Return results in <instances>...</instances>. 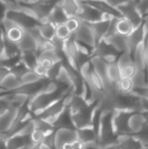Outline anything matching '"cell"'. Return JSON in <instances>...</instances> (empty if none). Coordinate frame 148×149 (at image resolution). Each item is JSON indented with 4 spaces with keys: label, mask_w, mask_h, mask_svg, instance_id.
<instances>
[{
    "label": "cell",
    "mask_w": 148,
    "mask_h": 149,
    "mask_svg": "<svg viewBox=\"0 0 148 149\" xmlns=\"http://www.w3.org/2000/svg\"><path fill=\"white\" fill-rule=\"evenodd\" d=\"M4 17L10 20L16 25L21 27L24 31H29L34 27L38 26L40 24V21L36 17L21 10L17 2V3L6 8Z\"/></svg>",
    "instance_id": "1"
},
{
    "label": "cell",
    "mask_w": 148,
    "mask_h": 149,
    "mask_svg": "<svg viewBox=\"0 0 148 149\" xmlns=\"http://www.w3.org/2000/svg\"><path fill=\"white\" fill-rule=\"evenodd\" d=\"M76 17H78L81 22L92 24V23H95L98 21L106 19L108 17H112L102 13L96 8H94L89 4L79 3V10H78Z\"/></svg>",
    "instance_id": "2"
},
{
    "label": "cell",
    "mask_w": 148,
    "mask_h": 149,
    "mask_svg": "<svg viewBox=\"0 0 148 149\" xmlns=\"http://www.w3.org/2000/svg\"><path fill=\"white\" fill-rule=\"evenodd\" d=\"M133 112L115 110L113 116V130L117 136L132 135L129 127V119Z\"/></svg>",
    "instance_id": "3"
},
{
    "label": "cell",
    "mask_w": 148,
    "mask_h": 149,
    "mask_svg": "<svg viewBox=\"0 0 148 149\" xmlns=\"http://www.w3.org/2000/svg\"><path fill=\"white\" fill-rule=\"evenodd\" d=\"M118 10L122 14L123 17L128 19L134 28L139 27L144 21V17L137 7V3L134 0H131L126 3H123L118 7Z\"/></svg>",
    "instance_id": "4"
},
{
    "label": "cell",
    "mask_w": 148,
    "mask_h": 149,
    "mask_svg": "<svg viewBox=\"0 0 148 149\" xmlns=\"http://www.w3.org/2000/svg\"><path fill=\"white\" fill-rule=\"evenodd\" d=\"M120 52H117L109 43L105 39L99 41L94 47L92 56H97L103 58L107 64H112L117 62V59L120 56ZM91 56V57H92Z\"/></svg>",
    "instance_id": "5"
},
{
    "label": "cell",
    "mask_w": 148,
    "mask_h": 149,
    "mask_svg": "<svg viewBox=\"0 0 148 149\" xmlns=\"http://www.w3.org/2000/svg\"><path fill=\"white\" fill-rule=\"evenodd\" d=\"M73 35L75 40L79 44H81L93 51L96 46V39L92 30L88 24L81 22L79 28L73 33Z\"/></svg>",
    "instance_id": "6"
},
{
    "label": "cell",
    "mask_w": 148,
    "mask_h": 149,
    "mask_svg": "<svg viewBox=\"0 0 148 149\" xmlns=\"http://www.w3.org/2000/svg\"><path fill=\"white\" fill-rule=\"evenodd\" d=\"M95 107L96 105L92 106L84 111L72 114V123L77 130L86 127H92V115Z\"/></svg>",
    "instance_id": "7"
},
{
    "label": "cell",
    "mask_w": 148,
    "mask_h": 149,
    "mask_svg": "<svg viewBox=\"0 0 148 149\" xmlns=\"http://www.w3.org/2000/svg\"><path fill=\"white\" fill-rule=\"evenodd\" d=\"M78 1L79 3L89 4V5L96 8L97 10H99L102 13H104L107 16H110L112 17H117V18L123 17L122 14L118 10V8L112 6L106 0H78Z\"/></svg>",
    "instance_id": "8"
},
{
    "label": "cell",
    "mask_w": 148,
    "mask_h": 149,
    "mask_svg": "<svg viewBox=\"0 0 148 149\" xmlns=\"http://www.w3.org/2000/svg\"><path fill=\"white\" fill-rule=\"evenodd\" d=\"M77 140V130L58 128L55 132V149H62L65 144Z\"/></svg>",
    "instance_id": "9"
},
{
    "label": "cell",
    "mask_w": 148,
    "mask_h": 149,
    "mask_svg": "<svg viewBox=\"0 0 148 149\" xmlns=\"http://www.w3.org/2000/svg\"><path fill=\"white\" fill-rule=\"evenodd\" d=\"M19 108L12 106L4 113L0 114V134H6L17 120Z\"/></svg>",
    "instance_id": "10"
},
{
    "label": "cell",
    "mask_w": 148,
    "mask_h": 149,
    "mask_svg": "<svg viewBox=\"0 0 148 149\" xmlns=\"http://www.w3.org/2000/svg\"><path fill=\"white\" fill-rule=\"evenodd\" d=\"M146 36H147V31L145 28V19H144L143 23L139 27L135 28L129 36H127L128 48L129 51L132 52V54L134 52L136 48L145 40Z\"/></svg>",
    "instance_id": "11"
},
{
    "label": "cell",
    "mask_w": 148,
    "mask_h": 149,
    "mask_svg": "<svg viewBox=\"0 0 148 149\" xmlns=\"http://www.w3.org/2000/svg\"><path fill=\"white\" fill-rule=\"evenodd\" d=\"M148 122V113L141 112H133L129 119V127L132 135L142 131Z\"/></svg>",
    "instance_id": "12"
},
{
    "label": "cell",
    "mask_w": 148,
    "mask_h": 149,
    "mask_svg": "<svg viewBox=\"0 0 148 149\" xmlns=\"http://www.w3.org/2000/svg\"><path fill=\"white\" fill-rule=\"evenodd\" d=\"M77 135H78V141H79L83 144L84 148H91L96 147L98 136L92 127L78 129Z\"/></svg>",
    "instance_id": "13"
},
{
    "label": "cell",
    "mask_w": 148,
    "mask_h": 149,
    "mask_svg": "<svg viewBox=\"0 0 148 149\" xmlns=\"http://www.w3.org/2000/svg\"><path fill=\"white\" fill-rule=\"evenodd\" d=\"M113 17H108L106 19L101 20V21H98L95 23H92V24H88L89 26L91 27V29L93 31V34L95 36V39H96V45L101 41L102 39H104L109 31L111 23H112V19ZM87 24V23H86Z\"/></svg>",
    "instance_id": "14"
},
{
    "label": "cell",
    "mask_w": 148,
    "mask_h": 149,
    "mask_svg": "<svg viewBox=\"0 0 148 149\" xmlns=\"http://www.w3.org/2000/svg\"><path fill=\"white\" fill-rule=\"evenodd\" d=\"M144 145L133 135L118 136V142L114 149H141Z\"/></svg>",
    "instance_id": "15"
},
{
    "label": "cell",
    "mask_w": 148,
    "mask_h": 149,
    "mask_svg": "<svg viewBox=\"0 0 148 149\" xmlns=\"http://www.w3.org/2000/svg\"><path fill=\"white\" fill-rule=\"evenodd\" d=\"M107 43H109L117 52L120 53L129 51L128 48V43H127V37L121 35L118 32H115L114 34L104 38Z\"/></svg>",
    "instance_id": "16"
},
{
    "label": "cell",
    "mask_w": 148,
    "mask_h": 149,
    "mask_svg": "<svg viewBox=\"0 0 148 149\" xmlns=\"http://www.w3.org/2000/svg\"><path fill=\"white\" fill-rule=\"evenodd\" d=\"M21 52H36L38 51V44L36 38L27 31H25L24 37L18 43Z\"/></svg>",
    "instance_id": "17"
},
{
    "label": "cell",
    "mask_w": 148,
    "mask_h": 149,
    "mask_svg": "<svg viewBox=\"0 0 148 149\" xmlns=\"http://www.w3.org/2000/svg\"><path fill=\"white\" fill-rule=\"evenodd\" d=\"M54 127L56 129L65 128V129H75V130H77L73 125V123H72V113H71L68 107L65 108V110L58 116V118L54 123Z\"/></svg>",
    "instance_id": "18"
},
{
    "label": "cell",
    "mask_w": 148,
    "mask_h": 149,
    "mask_svg": "<svg viewBox=\"0 0 148 149\" xmlns=\"http://www.w3.org/2000/svg\"><path fill=\"white\" fill-rule=\"evenodd\" d=\"M68 16L65 14V10H63V8L61 7V5L59 4V3L53 8V10H51L48 20L50 23L53 24L55 26L62 24H65V22L68 19Z\"/></svg>",
    "instance_id": "19"
},
{
    "label": "cell",
    "mask_w": 148,
    "mask_h": 149,
    "mask_svg": "<svg viewBox=\"0 0 148 149\" xmlns=\"http://www.w3.org/2000/svg\"><path fill=\"white\" fill-rule=\"evenodd\" d=\"M21 86L22 83L20 79L11 72H10L0 82V87L3 88L6 92H13L19 88Z\"/></svg>",
    "instance_id": "20"
},
{
    "label": "cell",
    "mask_w": 148,
    "mask_h": 149,
    "mask_svg": "<svg viewBox=\"0 0 148 149\" xmlns=\"http://www.w3.org/2000/svg\"><path fill=\"white\" fill-rule=\"evenodd\" d=\"M38 30L42 37L48 41H51L56 37V26L49 21L40 22Z\"/></svg>",
    "instance_id": "21"
},
{
    "label": "cell",
    "mask_w": 148,
    "mask_h": 149,
    "mask_svg": "<svg viewBox=\"0 0 148 149\" xmlns=\"http://www.w3.org/2000/svg\"><path fill=\"white\" fill-rule=\"evenodd\" d=\"M64 49H65V52L66 54V58H70L76 60L78 53H79V47H78V44H77L75 38H74L73 33L71 35V37L65 40V48Z\"/></svg>",
    "instance_id": "22"
},
{
    "label": "cell",
    "mask_w": 148,
    "mask_h": 149,
    "mask_svg": "<svg viewBox=\"0 0 148 149\" xmlns=\"http://www.w3.org/2000/svg\"><path fill=\"white\" fill-rule=\"evenodd\" d=\"M90 107H92V106H90L85 99H83L80 95L75 94L72 99V101L68 108H69L71 113L73 114V113L84 111Z\"/></svg>",
    "instance_id": "23"
},
{
    "label": "cell",
    "mask_w": 148,
    "mask_h": 149,
    "mask_svg": "<svg viewBox=\"0 0 148 149\" xmlns=\"http://www.w3.org/2000/svg\"><path fill=\"white\" fill-rule=\"evenodd\" d=\"M20 61L29 70H33L34 67L38 63V52H21Z\"/></svg>",
    "instance_id": "24"
},
{
    "label": "cell",
    "mask_w": 148,
    "mask_h": 149,
    "mask_svg": "<svg viewBox=\"0 0 148 149\" xmlns=\"http://www.w3.org/2000/svg\"><path fill=\"white\" fill-rule=\"evenodd\" d=\"M134 29H135L134 26L133 25V24L128 19H126L125 17H121V18H119L117 20L116 32L127 37L133 32V31Z\"/></svg>",
    "instance_id": "25"
},
{
    "label": "cell",
    "mask_w": 148,
    "mask_h": 149,
    "mask_svg": "<svg viewBox=\"0 0 148 149\" xmlns=\"http://www.w3.org/2000/svg\"><path fill=\"white\" fill-rule=\"evenodd\" d=\"M59 4L61 5L68 17H76L79 6V3L78 0H60Z\"/></svg>",
    "instance_id": "26"
},
{
    "label": "cell",
    "mask_w": 148,
    "mask_h": 149,
    "mask_svg": "<svg viewBox=\"0 0 148 149\" xmlns=\"http://www.w3.org/2000/svg\"><path fill=\"white\" fill-rule=\"evenodd\" d=\"M24 32H25V31L24 29L14 24L11 27H10L8 30H6L4 31V34H5V37L9 40L18 44L20 42V40L22 39V38L24 37Z\"/></svg>",
    "instance_id": "27"
},
{
    "label": "cell",
    "mask_w": 148,
    "mask_h": 149,
    "mask_svg": "<svg viewBox=\"0 0 148 149\" xmlns=\"http://www.w3.org/2000/svg\"><path fill=\"white\" fill-rule=\"evenodd\" d=\"M134 89L143 88L147 86V71L137 70L134 76L132 78Z\"/></svg>",
    "instance_id": "28"
},
{
    "label": "cell",
    "mask_w": 148,
    "mask_h": 149,
    "mask_svg": "<svg viewBox=\"0 0 148 149\" xmlns=\"http://www.w3.org/2000/svg\"><path fill=\"white\" fill-rule=\"evenodd\" d=\"M107 77H108L109 80L113 83H118L121 79V72H120V69L117 62L108 64Z\"/></svg>",
    "instance_id": "29"
},
{
    "label": "cell",
    "mask_w": 148,
    "mask_h": 149,
    "mask_svg": "<svg viewBox=\"0 0 148 149\" xmlns=\"http://www.w3.org/2000/svg\"><path fill=\"white\" fill-rule=\"evenodd\" d=\"M117 64L120 70L126 66L133 65L134 63H133V57L132 52L130 51H126L121 52L117 59Z\"/></svg>",
    "instance_id": "30"
},
{
    "label": "cell",
    "mask_w": 148,
    "mask_h": 149,
    "mask_svg": "<svg viewBox=\"0 0 148 149\" xmlns=\"http://www.w3.org/2000/svg\"><path fill=\"white\" fill-rule=\"evenodd\" d=\"M118 88L120 93H131L133 92L134 86L132 79H121L118 82Z\"/></svg>",
    "instance_id": "31"
},
{
    "label": "cell",
    "mask_w": 148,
    "mask_h": 149,
    "mask_svg": "<svg viewBox=\"0 0 148 149\" xmlns=\"http://www.w3.org/2000/svg\"><path fill=\"white\" fill-rule=\"evenodd\" d=\"M64 64L63 61H58L56 62L52 65L51 67H50L47 70V73H46V79H50V80H54L57 79L58 75L60 72V70L62 69Z\"/></svg>",
    "instance_id": "32"
},
{
    "label": "cell",
    "mask_w": 148,
    "mask_h": 149,
    "mask_svg": "<svg viewBox=\"0 0 148 149\" xmlns=\"http://www.w3.org/2000/svg\"><path fill=\"white\" fill-rule=\"evenodd\" d=\"M40 79H42L40 77H38L34 71L32 70H29L27 71L21 78H20V81L22 83V85H28V84H32L35 82L39 81Z\"/></svg>",
    "instance_id": "33"
},
{
    "label": "cell",
    "mask_w": 148,
    "mask_h": 149,
    "mask_svg": "<svg viewBox=\"0 0 148 149\" xmlns=\"http://www.w3.org/2000/svg\"><path fill=\"white\" fill-rule=\"evenodd\" d=\"M72 33L67 28L65 24H62L56 26V37L62 40H66L71 37Z\"/></svg>",
    "instance_id": "34"
},
{
    "label": "cell",
    "mask_w": 148,
    "mask_h": 149,
    "mask_svg": "<svg viewBox=\"0 0 148 149\" xmlns=\"http://www.w3.org/2000/svg\"><path fill=\"white\" fill-rule=\"evenodd\" d=\"M65 24H66L67 28L70 30V31L72 33H74L79 28V26L81 24V21L76 17H72L67 19V21L65 22Z\"/></svg>",
    "instance_id": "35"
},
{
    "label": "cell",
    "mask_w": 148,
    "mask_h": 149,
    "mask_svg": "<svg viewBox=\"0 0 148 149\" xmlns=\"http://www.w3.org/2000/svg\"><path fill=\"white\" fill-rule=\"evenodd\" d=\"M136 72H137V68L134 65V64L132 65L126 66L120 70L121 79H132L134 76V74L136 73Z\"/></svg>",
    "instance_id": "36"
},
{
    "label": "cell",
    "mask_w": 148,
    "mask_h": 149,
    "mask_svg": "<svg viewBox=\"0 0 148 149\" xmlns=\"http://www.w3.org/2000/svg\"><path fill=\"white\" fill-rule=\"evenodd\" d=\"M44 137V134L38 129H35L30 136L31 141L35 144H40L43 141Z\"/></svg>",
    "instance_id": "37"
},
{
    "label": "cell",
    "mask_w": 148,
    "mask_h": 149,
    "mask_svg": "<svg viewBox=\"0 0 148 149\" xmlns=\"http://www.w3.org/2000/svg\"><path fill=\"white\" fill-rule=\"evenodd\" d=\"M137 7L145 18L148 15V0H140L137 3Z\"/></svg>",
    "instance_id": "38"
},
{
    "label": "cell",
    "mask_w": 148,
    "mask_h": 149,
    "mask_svg": "<svg viewBox=\"0 0 148 149\" xmlns=\"http://www.w3.org/2000/svg\"><path fill=\"white\" fill-rule=\"evenodd\" d=\"M34 71V72L40 77L41 79H45L46 78V73H47V69L45 67H44L41 64L38 63V65L34 67V69L32 70Z\"/></svg>",
    "instance_id": "39"
},
{
    "label": "cell",
    "mask_w": 148,
    "mask_h": 149,
    "mask_svg": "<svg viewBox=\"0 0 148 149\" xmlns=\"http://www.w3.org/2000/svg\"><path fill=\"white\" fill-rule=\"evenodd\" d=\"M133 93L135 94H137L138 96L141 97V98H145V99H147L148 100V86L143 87V88L133 89Z\"/></svg>",
    "instance_id": "40"
},
{
    "label": "cell",
    "mask_w": 148,
    "mask_h": 149,
    "mask_svg": "<svg viewBox=\"0 0 148 149\" xmlns=\"http://www.w3.org/2000/svg\"><path fill=\"white\" fill-rule=\"evenodd\" d=\"M106 1L109 4H111L112 6L118 8L120 5H121V4H123V3H127V2H129V1H131V0H106Z\"/></svg>",
    "instance_id": "41"
},
{
    "label": "cell",
    "mask_w": 148,
    "mask_h": 149,
    "mask_svg": "<svg viewBox=\"0 0 148 149\" xmlns=\"http://www.w3.org/2000/svg\"><path fill=\"white\" fill-rule=\"evenodd\" d=\"M5 5L6 7H9V6H11L15 3H17V1L16 0H1Z\"/></svg>",
    "instance_id": "42"
},
{
    "label": "cell",
    "mask_w": 148,
    "mask_h": 149,
    "mask_svg": "<svg viewBox=\"0 0 148 149\" xmlns=\"http://www.w3.org/2000/svg\"><path fill=\"white\" fill-rule=\"evenodd\" d=\"M18 3H31L35 2L36 0H16Z\"/></svg>",
    "instance_id": "43"
},
{
    "label": "cell",
    "mask_w": 148,
    "mask_h": 149,
    "mask_svg": "<svg viewBox=\"0 0 148 149\" xmlns=\"http://www.w3.org/2000/svg\"><path fill=\"white\" fill-rule=\"evenodd\" d=\"M140 133H142V134H145L148 135V122H147V124L145 126V127L142 129V131H141Z\"/></svg>",
    "instance_id": "44"
},
{
    "label": "cell",
    "mask_w": 148,
    "mask_h": 149,
    "mask_svg": "<svg viewBox=\"0 0 148 149\" xmlns=\"http://www.w3.org/2000/svg\"><path fill=\"white\" fill-rule=\"evenodd\" d=\"M87 149H114V148H87Z\"/></svg>",
    "instance_id": "45"
},
{
    "label": "cell",
    "mask_w": 148,
    "mask_h": 149,
    "mask_svg": "<svg viewBox=\"0 0 148 149\" xmlns=\"http://www.w3.org/2000/svg\"><path fill=\"white\" fill-rule=\"evenodd\" d=\"M141 149H148V146H144Z\"/></svg>",
    "instance_id": "46"
},
{
    "label": "cell",
    "mask_w": 148,
    "mask_h": 149,
    "mask_svg": "<svg viewBox=\"0 0 148 149\" xmlns=\"http://www.w3.org/2000/svg\"><path fill=\"white\" fill-rule=\"evenodd\" d=\"M144 19H146V20H147V21L148 22V16H147V17H145Z\"/></svg>",
    "instance_id": "47"
},
{
    "label": "cell",
    "mask_w": 148,
    "mask_h": 149,
    "mask_svg": "<svg viewBox=\"0 0 148 149\" xmlns=\"http://www.w3.org/2000/svg\"><path fill=\"white\" fill-rule=\"evenodd\" d=\"M134 1H135V3H138V2H139V1H140V0H134Z\"/></svg>",
    "instance_id": "48"
},
{
    "label": "cell",
    "mask_w": 148,
    "mask_h": 149,
    "mask_svg": "<svg viewBox=\"0 0 148 149\" xmlns=\"http://www.w3.org/2000/svg\"><path fill=\"white\" fill-rule=\"evenodd\" d=\"M147 86H148V71H147Z\"/></svg>",
    "instance_id": "49"
},
{
    "label": "cell",
    "mask_w": 148,
    "mask_h": 149,
    "mask_svg": "<svg viewBox=\"0 0 148 149\" xmlns=\"http://www.w3.org/2000/svg\"><path fill=\"white\" fill-rule=\"evenodd\" d=\"M79 149H87V148H79Z\"/></svg>",
    "instance_id": "50"
},
{
    "label": "cell",
    "mask_w": 148,
    "mask_h": 149,
    "mask_svg": "<svg viewBox=\"0 0 148 149\" xmlns=\"http://www.w3.org/2000/svg\"><path fill=\"white\" fill-rule=\"evenodd\" d=\"M147 71H148V70H147Z\"/></svg>",
    "instance_id": "51"
},
{
    "label": "cell",
    "mask_w": 148,
    "mask_h": 149,
    "mask_svg": "<svg viewBox=\"0 0 148 149\" xmlns=\"http://www.w3.org/2000/svg\"><path fill=\"white\" fill-rule=\"evenodd\" d=\"M147 16H148V15H147Z\"/></svg>",
    "instance_id": "52"
}]
</instances>
